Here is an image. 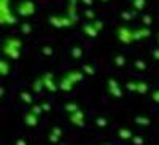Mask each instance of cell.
Segmentation results:
<instances>
[{
    "label": "cell",
    "instance_id": "cell-1",
    "mask_svg": "<svg viewBox=\"0 0 159 145\" xmlns=\"http://www.w3.org/2000/svg\"><path fill=\"white\" fill-rule=\"evenodd\" d=\"M21 48H22V42L16 37H8L7 40H3L2 43V53L3 56L16 61L21 58Z\"/></svg>",
    "mask_w": 159,
    "mask_h": 145
},
{
    "label": "cell",
    "instance_id": "cell-2",
    "mask_svg": "<svg viewBox=\"0 0 159 145\" xmlns=\"http://www.w3.org/2000/svg\"><path fill=\"white\" fill-rule=\"evenodd\" d=\"M48 22L49 26H52V27L56 29H64V27H73V26L76 24L75 19H72L69 15H64V16H57V15H52L48 18Z\"/></svg>",
    "mask_w": 159,
    "mask_h": 145
},
{
    "label": "cell",
    "instance_id": "cell-3",
    "mask_svg": "<svg viewBox=\"0 0 159 145\" xmlns=\"http://www.w3.org/2000/svg\"><path fill=\"white\" fill-rule=\"evenodd\" d=\"M35 11H37V5L32 0H21L16 5V15L21 18H29V16L35 15Z\"/></svg>",
    "mask_w": 159,
    "mask_h": 145
},
{
    "label": "cell",
    "instance_id": "cell-4",
    "mask_svg": "<svg viewBox=\"0 0 159 145\" xmlns=\"http://www.w3.org/2000/svg\"><path fill=\"white\" fill-rule=\"evenodd\" d=\"M116 38L119 43L123 45H130L134 42V30H132L129 26H119L116 29Z\"/></svg>",
    "mask_w": 159,
    "mask_h": 145
},
{
    "label": "cell",
    "instance_id": "cell-5",
    "mask_svg": "<svg viewBox=\"0 0 159 145\" xmlns=\"http://www.w3.org/2000/svg\"><path fill=\"white\" fill-rule=\"evenodd\" d=\"M107 91H108V94L113 96L115 99H121L123 97L121 85H119L115 78H108V80H107Z\"/></svg>",
    "mask_w": 159,
    "mask_h": 145
},
{
    "label": "cell",
    "instance_id": "cell-6",
    "mask_svg": "<svg viewBox=\"0 0 159 145\" xmlns=\"http://www.w3.org/2000/svg\"><path fill=\"white\" fill-rule=\"evenodd\" d=\"M151 37V29L148 26H142L139 29H134V42H140L145 40V38H150Z\"/></svg>",
    "mask_w": 159,
    "mask_h": 145
},
{
    "label": "cell",
    "instance_id": "cell-7",
    "mask_svg": "<svg viewBox=\"0 0 159 145\" xmlns=\"http://www.w3.org/2000/svg\"><path fill=\"white\" fill-rule=\"evenodd\" d=\"M84 112L80 109L78 112H75V113H70L69 115V120H70V123L72 124H75L76 128H83L84 126Z\"/></svg>",
    "mask_w": 159,
    "mask_h": 145
},
{
    "label": "cell",
    "instance_id": "cell-8",
    "mask_svg": "<svg viewBox=\"0 0 159 145\" xmlns=\"http://www.w3.org/2000/svg\"><path fill=\"white\" fill-rule=\"evenodd\" d=\"M81 30H83V32H84V34H86L89 38H96V37L99 35V32H100V30L96 27V26L92 24V21H88V22H84V24L81 26Z\"/></svg>",
    "mask_w": 159,
    "mask_h": 145
},
{
    "label": "cell",
    "instance_id": "cell-9",
    "mask_svg": "<svg viewBox=\"0 0 159 145\" xmlns=\"http://www.w3.org/2000/svg\"><path fill=\"white\" fill-rule=\"evenodd\" d=\"M38 115H35V113H32L30 110L29 112H25L24 113V118H22V120H24V124L25 126H29V128H35L37 124H38Z\"/></svg>",
    "mask_w": 159,
    "mask_h": 145
},
{
    "label": "cell",
    "instance_id": "cell-10",
    "mask_svg": "<svg viewBox=\"0 0 159 145\" xmlns=\"http://www.w3.org/2000/svg\"><path fill=\"white\" fill-rule=\"evenodd\" d=\"M73 86H75V83L70 82L65 75L59 80V91H62V93H70V91L73 89Z\"/></svg>",
    "mask_w": 159,
    "mask_h": 145
},
{
    "label": "cell",
    "instance_id": "cell-11",
    "mask_svg": "<svg viewBox=\"0 0 159 145\" xmlns=\"http://www.w3.org/2000/svg\"><path fill=\"white\" fill-rule=\"evenodd\" d=\"M76 5H78V0H69V3H67V13H65V15H69L72 19H75L78 22V10H76Z\"/></svg>",
    "mask_w": 159,
    "mask_h": 145
},
{
    "label": "cell",
    "instance_id": "cell-12",
    "mask_svg": "<svg viewBox=\"0 0 159 145\" xmlns=\"http://www.w3.org/2000/svg\"><path fill=\"white\" fill-rule=\"evenodd\" d=\"M84 75H86V73H84L83 70H70V72H67V73H65V77H67L70 82H73L75 85L81 82L83 78H84Z\"/></svg>",
    "mask_w": 159,
    "mask_h": 145
},
{
    "label": "cell",
    "instance_id": "cell-13",
    "mask_svg": "<svg viewBox=\"0 0 159 145\" xmlns=\"http://www.w3.org/2000/svg\"><path fill=\"white\" fill-rule=\"evenodd\" d=\"M10 2H11V0H0V19L7 18L8 15H11V13H13Z\"/></svg>",
    "mask_w": 159,
    "mask_h": 145
},
{
    "label": "cell",
    "instance_id": "cell-14",
    "mask_svg": "<svg viewBox=\"0 0 159 145\" xmlns=\"http://www.w3.org/2000/svg\"><path fill=\"white\" fill-rule=\"evenodd\" d=\"M118 136L121 140H132V137H134V134H132V131L129 128H119L118 129Z\"/></svg>",
    "mask_w": 159,
    "mask_h": 145
},
{
    "label": "cell",
    "instance_id": "cell-15",
    "mask_svg": "<svg viewBox=\"0 0 159 145\" xmlns=\"http://www.w3.org/2000/svg\"><path fill=\"white\" fill-rule=\"evenodd\" d=\"M134 123L139 124V126H142V128H148L151 124V120H150L148 116H145V115H137L134 118Z\"/></svg>",
    "mask_w": 159,
    "mask_h": 145
},
{
    "label": "cell",
    "instance_id": "cell-16",
    "mask_svg": "<svg viewBox=\"0 0 159 145\" xmlns=\"http://www.w3.org/2000/svg\"><path fill=\"white\" fill-rule=\"evenodd\" d=\"M43 89H45V83H43V80H42V77H40V78H35L34 83H32V93L40 94Z\"/></svg>",
    "mask_w": 159,
    "mask_h": 145
},
{
    "label": "cell",
    "instance_id": "cell-17",
    "mask_svg": "<svg viewBox=\"0 0 159 145\" xmlns=\"http://www.w3.org/2000/svg\"><path fill=\"white\" fill-rule=\"evenodd\" d=\"M45 83V89L49 91V93H56V91H59V83H56L54 78H51V80H43Z\"/></svg>",
    "mask_w": 159,
    "mask_h": 145
},
{
    "label": "cell",
    "instance_id": "cell-18",
    "mask_svg": "<svg viewBox=\"0 0 159 145\" xmlns=\"http://www.w3.org/2000/svg\"><path fill=\"white\" fill-rule=\"evenodd\" d=\"M137 13H139V11L134 10V8H132V10H126V11H121V19L126 21V22H129V21H132V19L137 16Z\"/></svg>",
    "mask_w": 159,
    "mask_h": 145
},
{
    "label": "cell",
    "instance_id": "cell-19",
    "mask_svg": "<svg viewBox=\"0 0 159 145\" xmlns=\"http://www.w3.org/2000/svg\"><path fill=\"white\" fill-rule=\"evenodd\" d=\"M19 99H21L24 104H29V105H32V104H34L32 93H29V91H21V93H19Z\"/></svg>",
    "mask_w": 159,
    "mask_h": 145
},
{
    "label": "cell",
    "instance_id": "cell-20",
    "mask_svg": "<svg viewBox=\"0 0 159 145\" xmlns=\"http://www.w3.org/2000/svg\"><path fill=\"white\" fill-rule=\"evenodd\" d=\"M0 75L2 77H8L10 75V64H8L7 59L0 61Z\"/></svg>",
    "mask_w": 159,
    "mask_h": 145
},
{
    "label": "cell",
    "instance_id": "cell-21",
    "mask_svg": "<svg viewBox=\"0 0 159 145\" xmlns=\"http://www.w3.org/2000/svg\"><path fill=\"white\" fill-rule=\"evenodd\" d=\"M64 109H65V112L70 115V113H75V112L80 110V105H78L76 102H67V104L64 105Z\"/></svg>",
    "mask_w": 159,
    "mask_h": 145
},
{
    "label": "cell",
    "instance_id": "cell-22",
    "mask_svg": "<svg viewBox=\"0 0 159 145\" xmlns=\"http://www.w3.org/2000/svg\"><path fill=\"white\" fill-rule=\"evenodd\" d=\"M132 3V8L137 10V11H142L145 10V7H147V0H130Z\"/></svg>",
    "mask_w": 159,
    "mask_h": 145
},
{
    "label": "cell",
    "instance_id": "cell-23",
    "mask_svg": "<svg viewBox=\"0 0 159 145\" xmlns=\"http://www.w3.org/2000/svg\"><path fill=\"white\" fill-rule=\"evenodd\" d=\"M70 54H72L73 59H81L83 58V48L81 46H73L70 49Z\"/></svg>",
    "mask_w": 159,
    "mask_h": 145
},
{
    "label": "cell",
    "instance_id": "cell-24",
    "mask_svg": "<svg viewBox=\"0 0 159 145\" xmlns=\"http://www.w3.org/2000/svg\"><path fill=\"white\" fill-rule=\"evenodd\" d=\"M150 91V83L147 82H139V86H137V93L139 94H147Z\"/></svg>",
    "mask_w": 159,
    "mask_h": 145
},
{
    "label": "cell",
    "instance_id": "cell-25",
    "mask_svg": "<svg viewBox=\"0 0 159 145\" xmlns=\"http://www.w3.org/2000/svg\"><path fill=\"white\" fill-rule=\"evenodd\" d=\"M108 123H110V120H108L107 116H97L96 118V126L97 128H107Z\"/></svg>",
    "mask_w": 159,
    "mask_h": 145
},
{
    "label": "cell",
    "instance_id": "cell-26",
    "mask_svg": "<svg viewBox=\"0 0 159 145\" xmlns=\"http://www.w3.org/2000/svg\"><path fill=\"white\" fill-rule=\"evenodd\" d=\"M81 70H83V72H84V73H86L88 77H92V75H96V69L92 67L91 64H88V62H86V64H83Z\"/></svg>",
    "mask_w": 159,
    "mask_h": 145
},
{
    "label": "cell",
    "instance_id": "cell-27",
    "mask_svg": "<svg viewBox=\"0 0 159 145\" xmlns=\"http://www.w3.org/2000/svg\"><path fill=\"white\" fill-rule=\"evenodd\" d=\"M137 86H139V82H127L124 85V89L129 91V93H137Z\"/></svg>",
    "mask_w": 159,
    "mask_h": 145
},
{
    "label": "cell",
    "instance_id": "cell-28",
    "mask_svg": "<svg viewBox=\"0 0 159 145\" xmlns=\"http://www.w3.org/2000/svg\"><path fill=\"white\" fill-rule=\"evenodd\" d=\"M30 112L35 113V115H38V116L42 115V113H45V112H43V107H42V104H32V105H30Z\"/></svg>",
    "mask_w": 159,
    "mask_h": 145
},
{
    "label": "cell",
    "instance_id": "cell-29",
    "mask_svg": "<svg viewBox=\"0 0 159 145\" xmlns=\"http://www.w3.org/2000/svg\"><path fill=\"white\" fill-rule=\"evenodd\" d=\"M115 65L116 67H124L126 65V58L123 54H116L115 56Z\"/></svg>",
    "mask_w": 159,
    "mask_h": 145
},
{
    "label": "cell",
    "instance_id": "cell-30",
    "mask_svg": "<svg viewBox=\"0 0 159 145\" xmlns=\"http://www.w3.org/2000/svg\"><path fill=\"white\" fill-rule=\"evenodd\" d=\"M134 67L137 70L143 72V70H147V62H145L143 59H137V61H134Z\"/></svg>",
    "mask_w": 159,
    "mask_h": 145
},
{
    "label": "cell",
    "instance_id": "cell-31",
    "mask_svg": "<svg viewBox=\"0 0 159 145\" xmlns=\"http://www.w3.org/2000/svg\"><path fill=\"white\" fill-rule=\"evenodd\" d=\"M21 32H22L24 35H29V34L32 32V24H30V22H22V24H21Z\"/></svg>",
    "mask_w": 159,
    "mask_h": 145
},
{
    "label": "cell",
    "instance_id": "cell-32",
    "mask_svg": "<svg viewBox=\"0 0 159 145\" xmlns=\"http://www.w3.org/2000/svg\"><path fill=\"white\" fill-rule=\"evenodd\" d=\"M83 13H84V16H86V19H88V21H94V19H96V13L92 11V10H89V8H88V10H84Z\"/></svg>",
    "mask_w": 159,
    "mask_h": 145
},
{
    "label": "cell",
    "instance_id": "cell-33",
    "mask_svg": "<svg viewBox=\"0 0 159 145\" xmlns=\"http://www.w3.org/2000/svg\"><path fill=\"white\" fill-rule=\"evenodd\" d=\"M59 140H61V137L56 136L54 133H49V134H48V142H49V143H59Z\"/></svg>",
    "mask_w": 159,
    "mask_h": 145
},
{
    "label": "cell",
    "instance_id": "cell-34",
    "mask_svg": "<svg viewBox=\"0 0 159 145\" xmlns=\"http://www.w3.org/2000/svg\"><path fill=\"white\" fill-rule=\"evenodd\" d=\"M130 142L134 143V145H143L145 143V139H143V136H134Z\"/></svg>",
    "mask_w": 159,
    "mask_h": 145
},
{
    "label": "cell",
    "instance_id": "cell-35",
    "mask_svg": "<svg viewBox=\"0 0 159 145\" xmlns=\"http://www.w3.org/2000/svg\"><path fill=\"white\" fill-rule=\"evenodd\" d=\"M153 24V19H151V16L150 15H145V16H142V26H150Z\"/></svg>",
    "mask_w": 159,
    "mask_h": 145
},
{
    "label": "cell",
    "instance_id": "cell-36",
    "mask_svg": "<svg viewBox=\"0 0 159 145\" xmlns=\"http://www.w3.org/2000/svg\"><path fill=\"white\" fill-rule=\"evenodd\" d=\"M52 53H54V51H52L51 46H43V48H42V54H45V56H51Z\"/></svg>",
    "mask_w": 159,
    "mask_h": 145
},
{
    "label": "cell",
    "instance_id": "cell-37",
    "mask_svg": "<svg viewBox=\"0 0 159 145\" xmlns=\"http://www.w3.org/2000/svg\"><path fill=\"white\" fill-rule=\"evenodd\" d=\"M151 99H153L154 104H159V89H154L151 93Z\"/></svg>",
    "mask_w": 159,
    "mask_h": 145
},
{
    "label": "cell",
    "instance_id": "cell-38",
    "mask_svg": "<svg viewBox=\"0 0 159 145\" xmlns=\"http://www.w3.org/2000/svg\"><path fill=\"white\" fill-rule=\"evenodd\" d=\"M51 78H54V73H52V72H45V73H42V80H51Z\"/></svg>",
    "mask_w": 159,
    "mask_h": 145
},
{
    "label": "cell",
    "instance_id": "cell-39",
    "mask_svg": "<svg viewBox=\"0 0 159 145\" xmlns=\"http://www.w3.org/2000/svg\"><path fill=\"white\" fill-rule=\"evenodd\" d=\"M42 107H43V112L45 113H49L51 112V104L49 102H42Z\"/></svg>",
    "mask_w": 159,
    "mask_h": 145
},
{
    "label": "cell",
    "instance_id": "cell-40",
    "mask_svg": "<svg viewBox=\"0 0 159 145\" xmlns=\"http://www.w3.org/2000/svg\"><path fill=\"white\" fill-rule=\"evenodd\" d=\"M92 24H94L99 30H102V29H103V22H102L100 19H94V21H92Z\"/></svg>",
    "mask_w": 159,
    "mask_h": 145
},
{
    "label": "cell",
    "instance_id": "cell-41",
    "mask_svg": "<svg viewBox=\"0 0 159 145\" xmlns=\"http://www.w3.org/2000/svg\"><path fill=\"white\" fill-rule=\"evenodd\" d=\"M51 133H54L56 136L62 137V129H61V128H57V126H54V128H52V129H51Z\"/></svg>",
    "mask_w": 159,
    "mask_h": 145
},
{
    "label": "cell",
    "instance_id": "cell-42",
    "mask_svg": "<svg viewBox=\"0 0 159 145\" xmlns=\"http://www.w3.org/2000/svg\"><path fill=\"white\" fill-rule=\"evenodd\" d=\"M151 56H153V59H154V61H159V48L153 49V53H151Z\"/></svg>",
    "mask_w": 159,
    "mask_h": 145
},
{
    "label": "cell",
    "instance_id": "cell-43",
    "mask_svg": "<svg viewBox=\"0 0 159 145\" xmlns=\"http://www.w3.org/2000/svg\"><path fill=\"white\" fill-rule=\"evenodd\" d=\"M81 3H84L86 7H92V3H94V0H80Z\"/></svg>",
    "mask_w": 159,
    "mask_h": 145
},
{
    "label": "cell",
    "instance_id": "cell-44",
    "mask_svg": "<svg viewBox=\"0 0 159 145\" xmlns=\"http://www.w3.org/2000/svg\"><path fill=\"white\" fill-rule=\"evenodd\" d=\"M16 145H27V142H25L24 139H18L16 140Z\"/></svg>",
    "mask_w": 159,
    "mask_h": 145
},
{
    "label": "cell",
    "instance_id": "cell-45",
    "mask_svg": "<svg viewBox=\"0 0 159 145\" xmlns=\"http://www.w3.org/2000/svg\"><path fill=\"white\" fill-rule=\"evenodd\" d=\"M0 96H2V97L5 96V88H3V86H2V88H0Z\"/></svg>",
    "mask_w": 159,
    "mask_h": 145
},
{
    "label": "cell",
    "instance_id": "cell-46",
    "mask_svg": "<svg viewBox=\"0 0 159 145\" xmlns=\"http://www.w3.org/2000/svg\"><path fill=\"white\" fill-rule=\"evenodd\" d=\"M100 2H103V3H107V2H110V0H100Z\"/></svg>",
    "mask_w": 159,
    "mask_h": 145
},
{
    "label": "cell",
    "instance_id": "cell-47",
    "mask_svg": "<svg viewBox=\"0 0 159 145\" xmlns=\"http://www.w3.org/2000/svg\"><path fill=\"white\" fill-rule=\"evenodd\" d=\"M156 40H157V45H159V32H157V38H156Z\"/></svg>",
    "mask_w": 159,
    "mask_h": 145
},
{
    "label": "cell",
    "instance_id": "cell-48",
    "mask_svg": "<svg viewBox=\"0 0 159 145\" xmlns=\"http://www.w3.org/2000/svg\"><path fill=\"white\" fill-rule=\"evenodd\" d=\"M105 145H110V143H105Z\"/></svg>",
    "mask_w": 159,
    "mask_h": 145
},
{
    "label": "cell",
    "instance_id": "cell-49",
    "mask_svg": "<svg viewBox=\"0 0 159 145\" xmlns=\"http://www.w3.org/2000/svg\"><path fill=\"white\" fill-rule=\"evenodd\" d=\"M61 145H65V143H61Z\"/></svg>",
    "mask_w": 159,
    "mask_h": 145
}]
</instances>
